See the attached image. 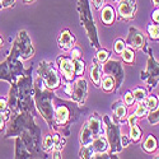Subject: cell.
I'll use <instances>...</instances> for the list:
<instances>
[{
  "instance_id": "obj_18",
  "label": "cell",
  "mask_w": 159,
  "mask_h": 159,
  "mask_svg": "<svg viewBox=\"0 0 159 159\" xmlns=\"http://www.w3.org/2000/svg\"><path fill=\"white\" fill-rule=\"evenodd\" d=\"M111 110L117 121H125L127 118V106L124 101H116L115 103H112Z\"/></svg>"
},
{
  "instance_id": "obj_50",
  "label": "cell",
  "mask_w": 159,
  "mask_h": 159,
  "mask_svg": "<svg viewBox=\"0 0 159 159\" xmlns=\"http://www.w3.org/2000/svg\"><path fill=\"white\" fill-rule=\"evenodd\" d=\"M155 158H157V159H159V154H158V155H157V157H155Z\"/></svg>"
},
{
  "instance_id": "obj_51",
  "label": "cell",
  "mask_w": 159,
  "mask_h": 159,
  "mask_svg": "<svg viewBox=\"0 0 159 159\" xmlns=\"http://www.w3.org/2000/svg\"><path fill=\"white\" fill-rule=\"evenodd\" d=\"M112 2H120V0H112Z\"/></svg>"
},
{
  "instance_id": "obj_20",
  "label": "cell",
  "mask_w": 159,
  "mask_h": 159,
  "mask_svg": "<svg viewBox=\"0 0 159 159\" xmlns=\"http://www.w3.org/2000/svg\"><path fill=\"white\" fill-rule=\"evenodd\" d=\"M14 158L17 159H27V158H33L28 148L25 147L24 141L22 140L20 136H16V152H14Z\"/></svg>"
},
{
  "instance_id": "obj_47",
  "label": "cell",
  "mask_w": 159,
  "mask_h": 159,
  "mask_svg": "<svg viewBox=\"0 0 159 159\" xmlns=\"http://www.w3.org/2000/svg\"><path fill=\"white\" fill-rule=\"evenodd\" d=\"M4 46V41H3V38H2V36H0V48H2Z\"/></svg>"
},
{
  "instance_id": "obj_11",
  "label": "cell",
  "mask_w": 159,
  "mask_h": 159,
  "mask_svg": "<svg viewBox=\"0 0 159 159\" xmlns=\"http://www.w3.org/2000/svg\"><path fill=\"white\" fill-rule=\"evenodd\" d=\"M102 74L110 75L116 82V89L121 87L125 79V71L122 68V62L116 59H108L106 62L102 64Z\"/></svg>"
},
{
  "instance_id": "obj_17",
  "label": "cell",
  "mask_w": 159,
  "mask_h": 159,
  "mask_svg": "<svg viewBox=\"0 0 159 159\" xmlns=\"http://www.w3.org/2000/svg\"><path fill=\"white\" fill-rule=\"evenodd\" d=\"M87 124H88V126H89V129H90L92 134H93L94 138L103 135L104 126H102V120H101V117L98 116L97 112H94L93 115L89 116V118L87 120Z\"/></svg>"
},
{
  "instance_id": "obj_49",
  "label": "cell",
  "mask_w": 159,
  "mask_h": 159,
  "mask_svg": "<svg viewBox=\"0 0 159 159\" xmlns=\"http://www.w3.org/2000/svg\"><path fill=\"white\" fill-rule=\"evenodd\" d=\"M157 97H158V101H159V93H158V96H157ZM158 107H159V106H158Z\"/></svg>"
},
{
  "instance_id": "obj_32",
  "label": "cell",
  "mask_w": 159,
  "mask_h": 159,
  "mask_svg": "<svg viewBox=\"0 0 159 159\" xmlns=\"http://www.w3.org/2000/svg\"><path fill=\"white\" fill-rule=\"evenodd\" d=\"M145 106L148 107L149 111H153L155 108H158V106H159V101H158V97L154 96V94H150V96H147V98H145L144 101Z\"/></svg>"
},
{
  "instance_id": "obj_3",
  "label": "cell",
  "mask_w": 159,
  "mask_h": 159,
  "mask_svg": "<svg viewBox=\"0 0 159 159\" xmlns=\"http://www.w3.org/2000/svg\"><path fill=\"white\" fill-rule=\"evenodd\" d=\"M55 90L46 87L41 76H37L33 82V101L34 106L41 113L50 129H54V98Z\"/></svg>"
},
{
  "instance_id": "obj_12",
  "label": "cell",
  "mask_w": 159,
  "mask_h": 159,
  "mask_svg": "<svg viewBox=\"0 0 159 159\" xmlns=\"http://www.w3.org/2000/svg\"><path fill=\"white\" fill-rule=\"evenodd\" d=\"M88 96V82L83 76H79L73 83V92H71V101L76 102L79 106H84Z\"/></svg>"
},
{
  "instance_id": "obj_2",
  "label": "cell",
  "mask_w": 159,
  "mask_h": 159,
  "mask_svg": "<svg viewBox=\"0 0 159 159\" xmlns=\"http://www.w3.org/2000/svg\"><path fill=\"white\" fill-rule=\"evenodd\" d=\"M30 135L41 144V129L36 124V116L33 112L22 111L11 112L8 121V129L4 134L5 139L16 138L19 135Z\"/></svg>"
},
{
  "instance_id": "obj_31",
  "label": "cell",
  "mask_w": 159,
  "mask_h": 159,
  "mask_svg": "<svg viewBox=\"0 0 159 159\" xmlns=\"http://www.w3.org/2000/svg\"><path fill=\"white\" fill-rule=\"evenodd\" d=\"M84 71H85V62L82 59L74 60V73H75V76L76 78L83 76Z\"/></svg>"
},
{
  "instance_id": "obj_5",
  "label": "cell",
  "mask_w": 159,
  "mask_h": 159,
  "mask_svg": "<svg viewBox=\"0 0 159 159\" xmlns=\"http://www.w3.org/2000/svg\"><path fill=\"white\" fill-rule=\"evenodd\" d=\"M78 13H79V19H80V23L84 27V31H85V33L88 36L90 46H93L97 50L101 48L99 39H98L97 25H96L93 16H92L90 2L89 0H78Z\"/></svg>"
},
{
  "instance_id": "obj_45",
  "label": "cell",
  "mask_w": 159,
  "mask_h": 159,
  "mask_svg": "<svg viewBox=\"0 0 159 159\" xmlns=\"http://www.w3.org/2000/svg\"><path fill=\"white\" fill-rule=\"evenodd\" d=\"M51 158H54V159L62 158V153H61V150H59V149H54V150L51 152Z\"/></svg>"
},
{
  "instance_id": "obj_15",
  "label": "cell",
  "mask_w": 159,
  "mask_h": 159,
  "mask_svg": "<svg viewBox=\"0 0 159 159\" xmlns=\"http://www.w3.org/2000/svg\"><path fill=\"white\" fill-rule=\"evenodd\" d=\"M126 46L134 48V50H143L147 46V39L141 31H139L135 27H130L129 28V34L126 38Z\"/></svg>"
},
{
  "instance_id": "obj_25",
  "label": "cell",
  "mask_w": 159,
  "mask_h": 159,
  "mask_svg": "<svg viewBox=\"0 0 159 159\" xmlns=\"http://www.w3.org/2000/svg\"><path fill=\"white\" fill-rule=\"evenodd\" d=\"M101 87L104 92H107V93H113V92L116 90V82H115V79L112 76L103 74L102 80H101Z\"/></svg>"
},
{
  "instance_id": "obj_40",
  "label": "cell",
  "mask_w": 159,
  "mask_h": 159,
  "mask_svg": "<svg viewBox=\"0 0 159 159\" xmlns=\"http://www.w3.org/2000/svg\"><path fill=\"white\" fill-rule=\"evenodd\" d=\"M124 102H125L126 106H132V104L135 103V98H134V96H132V92H131V90H127L126 93H125V96H124Z\"/></svg>"
},
{
  "instance_id": "obj_26",
  "label": "cell",
  "mask_w": 159,
  "mask_h": 159,
  "mask_svg": "<svg viewBox=\"0 0 159 159\" xmlns=\"http://www.w3.org/2000/svg\"><path fill=\"white\" fill-rule=\"evenodd\" d=\"M41 148L46 153H51L55 149V141H54V136H52V134H46L41 139Z\"/></svg>"
},
{
  "instance_id": "obj_19",
  "label": "cell",
  "mask_w": 159,
  "mask_h": 159,
  "mask_svg": "<svg viewBox=\"0 0 159 159\" xmlns=\"http://www.w3.org/2000/svg\"><path fill=\"white\" fill-rule=\"evenodd\" d=\"M116 19V13H115V9L112 5H108V4H104L101 9V20L104 25H111L113 24Z\"/></svg>"
},
{
  "instance_id": "obj_21",
  "label": "cell",
  "mask_w": 159,
  "mask_h": 159,
  "mask_svg": "<svg viewBox=\"0 0 159 159\" xmlns=\"http://www.w3.org/2000/svg\"><path fill=\"white\" fill-rule=\"evenodd\" d=\"M89 76L90 80L93 82L96 87H101V80H102V65L94 59L92 62L90 70H89Z\"/></svg>"
},
{
  "instance_id": "obj_27",
  "label": "cell",
  "mask_w": 159,
  "mask_h": 159,
  "mask_svg": "<svg viewBox=\"0 0 159 159\" xmlns=\"http://www.w3.org/2000/svg\"><path fill=\"white\" fill-rule=\"evenodd\" d=\"M121 57H122V61L126 62V64H134L135 62V51H134V48L126 46L125 50L121 52Z\"/></svg>"
},
{
  "instance_id": "obj_8",
  "label": "cell",
  "mask_w": 159,
  "mask_h": 159,
  "mask_svg": "<svg viewBox=\"0 0 159 159\" xmlns=\"http://www.w3.org/2000/svg\"><path fill=\"white\" fill-rule=\"evenodd\" d=\"M24 73L22 60L8 55L7 59L0 62V80H5L10 85L17 82V79Z\"/></svg>"
},
{
  "instance_id": "obj_1",
  "label": "cell",
  "mask_w": 159,
  "mask_h": 159,
  "mask_svg": "<svg viewBox=\"0 0 159 159\" xmlns=\"http://www.w3.org/2000/svg\"><path fill=\"white\" fill-rule=\"evenodd\" d=\"M8 103L11 112L28 111L34 113L33 101V83H32V66L24 70V73L17 79L9 89Z\"/></svg>"
},
{
  "instance_id": "obj_48",
  "label": "cell",
  "mask_w": 159,
  "mask_h": 159,
  "mask_svg": "<svg viewBox=\"0 0 159 159\" xmlns=\"http://www.w3.org/2000/svg\"><path fill=\"white\" fill-rule=\"evenodd\" d=\"M23 2H24L25 4H32V3L34 2V0H23Z\"/></svg>"
},
{
  "instance_id": "obj_37",
  "label": "cell",
  "mask_w": 159,
  "mask_h": 159,
  "mask_svg": "<svg viewBox=\"0 0 159 159\" xmlns=\"http://www.w3.org/2000/svg\"><path fill=\"white\" fill-rule=\"evenodd\" d=\"M147 118L150 125H158L159 124V107L153 111H149L147 115Z\"/></svg>"
},
{
  "instance_id": "obj_43",
  "label": "cell",
  "mask_w": 159,
  "mask_h": 159,
  "mask_svg": "<svg viewBox=\"0 0 159 159\" xmlns=\"http://www.w3.org/2000/svg\"><path fill=\"white\" fill-rule=\"evenodd\" d=\"M92 3H93L94 8H96L97 10H101L102 7L106 4V0H92Z\"/></svg>"
},
{
  "instance_id": "obj_30",
  "label": "cell",
  "mask_w": 159,
  "mask_h": 159,
  "mask_svg": "<svg viewBox=\"0 0 159 159\" xmlns=\"http://www.w3.org/2000/svg\"><path fill=\"white\" fill-rule=\"evenodd\" d=\"M93 155H94V150L92 148V145H82L80 150H79V158L92 159Z\"/></svg>"
},
{
  "instance_id": "obj_35",
  "label": "cell",
  "mask_w": 159,
  "mask_h": 159,
  "mask_svg": "<svg viewBox=\"0 0 159 159\" xmlns=\"http://www.w3.org/2000/svg\"><path fill=\"white\" fill-rule=\"evenodd\" d=\"M110 59V51L106 48H98L97 54H96V60L102 65L103 62H106Z\"/></svg>"
},
{
  "instance_id": "obj_29",
  "label": "cell",
  "mask_w": 159,
  "mask_h": 159,
  "mask_svg": "<svg viewBox=\"0 0 159 159\" xmlns=\"http://www.w3.org/2000/svg\"><path fill=\"white\" fill-rule=\"evenodd\" d=\"M131 92H132V96H134V98H135V102H138V103L139 102H144L145 98H147V96H148L147 89L143 88V87H136Z\"/></svg>"
},
{
  "instance_id": "obj_10",
  "label": "cell",
  "mask_w": 159,
  "mask_h": 159,
  "mask_svg": "<svg viewBox=\"0 0 159 159\" xmlns=\"http://www.w3.org/2000/svg\"><path fill=\"white\" fill-rule=\"evenodd\" d=\"M148 54V61H147V68L140 73L141 80L148 84L149 88H155L159 83V62L153 56L152 48L144 47Z\"/></svg>"
},
{
  "instance_id": "obj_36",
  "label": "cell",
  "mask_w": 159,
  "mask_h": 159,
  "mask_svg": "<svg viewBox=\"0 0 159 159\" xmlns=\"http://www.w3.org/2000/svg\"><path fill=\"white\" fill-rule=\"evenodd\" d=\"M147 31H148L149 37L153 39V41L159 39V24H149L147 27Z\"/></svg>"
},
{
  "instance_id": "obj_13",
  "label": "cell",
  "mask_w": 159,
  "mask_h": 159,
  "mask_svg": "<svg viewBox=\"0 0 159 159\" xmlns=\"http://www.w3.org/2000/svg\"><path fill=\"white\" fill-rule=\"evenodd\" d=\"M56 64L59 71L62 74L64 80L66 82H74L75 73H74V60L71 57H66V56H59L56 59Z\"/></svg>"
},
{
  "instance_id": "obj_28",
  "label": "cell",
  "mask_w": 159,
  "mask_h": 159,
  "mask_svg": "<svg viewBox=\"0 0 159 159\" xmlns=\"http://www.w3.org/2000/svg\"><path fill=\"white\" fill-rule=\"evenodd\" d=\"M141 135H143V131L138 126V124L130 125V141L131 143H138L141 139Z\"/></svg>"
},
{
  "instance_id": "obj_34",
  "label": "cell",
  "mask_w": 159,
  "mask_h": 159,
  "mask_svg": "<svg viewBox=\"0 0 159 159\" xmlns=\"http://www.w3.org/2000/svg\"><path fill=\"white\" fill-rule=\"evenodd\" d=\"M148 112H149V110H148L147 106H145V103H144V102H139L138 106H136V110H135L134 115H135L138 118H143V117H147Z\"/></svg>"
},
{
  "instance_id": "obj_24",
  "label": "cell",
  "mask_w": 159,
  "mask_h": 159,
  "mask_svg": "<svg viewBox=\"0 0 159 159\" xmlns=\"http://www.w3.org/2000/svg\"><path fill=\"white\" fill-rule=\"evenodd\" d=\"M90 145H92V148H93L94 153L108 152V141H107V139H106V136H103V135L94 138Z\"/></svg>"
},
{
  "instance_id": "obj_33",
  "label": "cell",
  "mask_w": 159,
  "mask_h": 159,
  "mask_svg": "<svg viewBox=\"0 0 159 159\" xmlns=\"http://www.w3.org/2000/svg\"><path fill=\"white\" fill-rule=\"evenodd\" d=\"M52 136H54V141H55V149L62 150V148L65 147V144H66L65 136H62L61 134H59L57 131L54 132V134H52Z\"/></svg>"
},
{
  "instance_id": "obj_7",
  "label": "cell",
  "mask_w": 159,
  "mask_h": 159,
  "mask_svg": "<svg viewBox=\"0 0 159 159\" xmlns=\"http://www.w3.org/2000/svg\"><path fill=\"white\" fill-rule=\"evenodd\" d=\"M9 55L16 57L18 60H30L34 56V47L31 41V37L28 36L27 31H19L17 34V38L13 42V46L9 51Z\"/></svg>"
},
{
  "instance_id": "obj_22",
  "label": "cell",
  "mask_w": 159,
  "mask_h": 159,
  "mask_svg": "<svg viewBox=\"0 0 159 159\" xmlns=\"http://www.w3.org/2000/svg\"><path fill=\"white\" fill-rule=\"evenodd\" d=\"M93 139H94V136L92 134V131H90V129L85 121L83 124L80 131H79V143H80V145H90Z\"/></svg>"
},
{
  "instance_id": "obj_38",
  "label": "cell",
  "mask_w": 159,
  "mask_h": 159,
  "mask_svg": "<svg viewBox=\"0 0 159 159\" xmlns=\"http://www.w3.org/2000/svg\"><path fill=\"white\" fill-rule=\"evenodd\" d=\"M125 47H126V42L124 41V39L118 38V39H116V42H115V46H113V51L116 52V54L121 55V52L125 50Z\"/></svg>"
},
{
  "instance_id": "obj_23",
  "label": "cell",
  "mask_w": 159,
  "mask_h": 159,
  "mask_svg": "<svg viewBox=\"0 0 159 159\" xmlns=\"http://www.w3.org/2000/svg\"><path fill=\"white\" fill-rule=\"evenodd\" d=\"M141 149H143L145 153H148V154L155 153L157 149H158V140H157V138H155L153 134L148 135L147 139H145L144 143L141 144Z\"/></svg>"
},
{
  "instance_id": "obj_42",
  "label": "cell",
  "mask_w": 159,
  "mask_h": 159,
  "mask_svg": "<svg viewBox=\"0 0 159 159\" xmlns=\"http://www.w3.org/2000/svg\"><path fill=\"white\" fill-rule=\"evenodd\" d=\"M7 118L3 113H0V132H4L5 131V127H7Z\"/></svg>"
},
{
  "instance_id": "obj_44",
  "label": "cell",
  "mask_w": 159,
  "mask_h": 159,
  "mask_svg": "<svg viewBox=\"0 0 159 159\" xmlns=\"http://www.w3.org/2000/svg\"><path fill=\"white\" fill-rule=\"evenodd\" d=\"M152 19L155 24H159V8H157L153 13H152Z\"/></svg>"
},
{
  "instance_id": "obj_41",
  "label": "cell",
  "mask_w": 159,
  "mask_h": 159,
  "mask_svg": "<svg viewBox=\"0 0 159 159\" xmlns=\"http://www.w3.org/2000/svg\"><path fill=\"white\" fill-rule=\"evenodd\" d=\"M14 3H16V0H0V10L7 9V8H13Z\"/></svg>"
},
{
  "instance_id": "obj_6",
  "label": "cell",
  "mask_w": 159,
  "mask_h": 159,
  "mask_svg": "<svg viewBox=\"0 0 159 159\" xmlns=\"http://www.w3.org/2000/svg\"><path fill=\"white\" fill-rule=\"evenodd\" d=\"M103 124H104V132H106V139L108 141V149L110 154L116 158V154L121 153L122 147V135L120 125H118L116 118L110 117L108 115L103 116Z\"/></svg>"
},
{
  "instance_id": "obj_39",
  "label": "cell",
  "mask_w": 159,
  "mask_h": 159,
  "mask_svg": "<svg viewBox=\"0 0 159 159\" xmlns=\"http://www.w3.org/2000/svg\"><path fill=\"white\" fill-rule=\"evenodd\" d=\"M82 56H83V51L79 48V47H73L71 50H70V57L73 59V60H78V59H82Z\"/></svg>"
},
{
  "instance_id": "obj_46",
  "label": "cell",
  "mask_w": 159,
  "mask_h": 159,
  "mask_svg": "<svg viewBox=\"0 0 159 159\" xmlns=\"http://www.w3.org/2000/svg\"><path fill=\"white\" fill-rule=\"evenodd\" d=\"M152 3H153L154 7H157V8L159 7V0H152Z\"/></svg>"
},
{
  "instance_id": "obj_4",
  "label": "cell",
  "mask_w": 159,
  "mask_h": 159,
  "mask_svg": "<svg viewBox=\"0 0 159 159\" xmlns=\"http://www.w3.org/2000/svg\"><path fill=\"white\" fill-rule=\"evenodd\" d=\"M80 108L82 106H79L74 101L56 98V103H54V129L52 130L57 131L59 127H64L76 121L80 116Z\"/></svg>"
},
{
  "instance_id": "obj_9",
  "label": "cell",
  "mask_w": 159,
  "mask_h": 159,
  "mask_svg": "<svg viewBox=\"0 0 159 159\" xmlns=\"http://www.w3.org/2000/svg\"><path fill=\"white\" fill-rule=\"evenodd\" d=\"M37 74L42 78L46 87L52 90H56L61 84V78L55 68V65L51 61H47V60L39 61L37 68Z\"/></svg>"
},
{
  "instance_id": "obj_16",
  "label": "cell",
  "mask_w": 159,
  "mask_h": 159,
  "mask_svg": "<svg viewBox=\"0 0 159 159\" xmlns=\"http://www.w3.org/2000/svg\"><path fill=\"white\" fill-rule=\"evenodd\" d=\"M75 42H76V38L70 30L61 31L57 37V45L64 51H70L75 46Z\"/></svg>"
},
{
  "instance_id": "obj_14",
  "label": "cell",
  "mask_w": 159,
  "mask_h": 159,
  "mask_svg": "<svg viewBox=\"0 0 159 159\" xmlns=\"http://www.w3.org/2000/svg\"><path fill=\"white\" fill-rule=\"evenodd\" d=\"M136 0H120L117 7L118 18L124 20H131L134 19L136 14Z\"/></svg>"
}]
</instances>
